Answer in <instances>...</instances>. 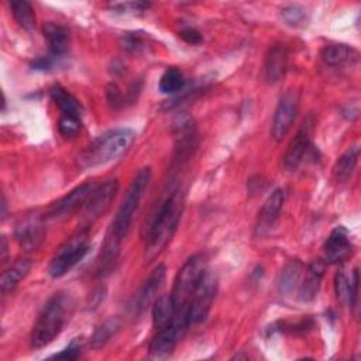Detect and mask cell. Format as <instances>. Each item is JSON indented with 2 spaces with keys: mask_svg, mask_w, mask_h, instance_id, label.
I'll use <instances>...</instances> for the list:
<instances>
[{
  "mask_svg": "<svg viewBox=\"0 0 361 361\" xmlns=\"http://www.w3.org/2000/svg\"><path fill=\"white\" fill-rule=\"evenodd\" d=\"M118 190L117 179H109L100 186H94L85 203V214L87 219L94 220L100 217L111 204Z\"/></svg>",
  "mask_w": 361,
  "mask_h": 361,
  "instance_id": "cell-13",
  "label": "cell"
},
{
  "mask_svg": "<svg viewBox=\"0 0 361 361\" xmlns=\"http://www.w3.org/2000/svg\"><path fill=\"white\" fill-rule=\"evenodd\" d=\"M281 16L285 20L286 24L292 27L302 25L303 21L306 20V11L303 7L296 6V4H289L281 8Z\"/></svg>",
  "mask_w": 361,
  "mask_h": 361,
  "instance_id": "cell-32",
  "label": "cell"
},
{
  "mask_svg": "<svg viewBox=\"0 0 361 361\" xmlns=\"http://www.w3.org/2000/svg\"><path fill=\"white\" fill-rule=\"evenodd\" d=\"M94 183L87 182L76 186L72 189L68 195L61 197L59 200L54 202L49 209L47 210V217L48 219H63L72 213H75L78 209L85 206L89 195L94 189Z\"/></svg>",
  "mask_w": 361,
  "mask_h": 361,
  "instance_id": "cell-10",
  "label": "cell"
},
{
  "mask_svg": "<svg viewBox=\"0 0 361 361\" xmlns=\"http://www.w3.org/2000/svg\"><path fill=\"white\" fill-rule=\"evenodd\" d=\"M151 7V3L147 1H127V3H114L110 8L116 13H142Z\"/></svg>",
  "mask_w": 361,
  "mask_h": 361,
  "instance_id": "cell-33",
  "label": "cell"
},
{
  "mask_svg": "<svg viewBox=\"0 0 361 361\" xmlns=\"http://www.w3.org/2000/svg\"><path fill=\"white\" fill-rule=\"evenodd\" d=\"M59 58L52 56L51 54L44 55V56H38L31 62V68L35 71H49L52 69L56 63H58Z\"/></svg>",
  "mask_w": 361,
  "mask_h": 361,
  "instance_id": "cell-35",
  "label": "cell"
},
{
  "mask_svg": "<svg viewBox=\"0 0 361 361\" xmlns=\"http://www.w3.org/2000/svg\"><path fill=\"white\" fill-rule=\"evenodd\" d=\"M175 135V159L178 162L188 161L196 148V128L189 116H180L173 121Z\"/></svg>",
  "mask_w": 361,
  "mask_h": 361,
  "instance_id": "cell-11",
  "label": "cell"
},
{
  "mask_svg": "<svg viewBox=\"0 0 361 361\" xmlns=\"http://www.w3.org/2000/svg\"><path fill=\"white\" fill-rule=\"evenodd\" d=\"M303 265L299 259L288 261L279 272L278 276V292L283 296H289L293 293L296 286L299 285Z\"/></svg>",
  "mask_w": 361,
  "mask_h": 361,
  "instance_id": "cell-24",
  "label": "cell"
},
{
  "mask_svg": "<svg viewBox=\"0 0 361 361\" xmlns=\"http://www.w3.org/2000/svg\"><path fill=\"white\" fill-rule=\"evenodd\" d=\"M179 37H180L185 42H188V44H190V45H199V44H202V41H203L202 34H200L196 28H192V27H188V28L180 30V31H179Z\"/></svg>",
  "mask_w": 361,
  "mask_h": 361,
  "instance_id": "cell-36",
  "label": "cell"
},
{
  "mask_svg": "<svg viewBox=\"0 0 361 361\" xmlns=\"http://www.w3.org/2000/svg\"><path fill=\"white\" fill-rule=\"evenodd\" d=\"M316 154V148L312 144L310 134L307 128H300L296 135L289 142L285 154H283V165L289 171L298 169L305 161L313 158Z\"/></svg>",
  "mask_w": 361,
  "mask_h": 361,
  "instance_id": "cell-12",
  "label": "cell"
},
{
  "mask_svg": "<svg viewBox=\"0 0 361 361\" xmlns=\"http://www.w3.org/2000/svg\"><path fill=\"white\" fill-rule=\"evenodd\" d=\"M31 269V261L27 258L17 259L10 268H7L0 278V290L3 295L13 292L17 285L28 275Z\"/></svg>",
  "mask_w": 361,
  "mask_h": 361,
  "instance_id": "cell-23",
  "label": "cell"
},
{
  "mask_svg": "<svg viewBox=\"0 0 361 361\" xmlns=\"http://www.w3.org/2000/svg\"><path fill=\"white\" fill-rule=\"evenodd\" d=\"M89 248V231L80 230L76 235L71 237L63 245L59 247L48 267V274L52 278L63 276L85 258Z\"/></svg>",
  "mask_w": 361,
  "mask_h": 361,
  "instance_id": "cell-6",
  "label": "cell"
},
{
  "mask_svg": "<svg viewBox=\"0 0 361 361\" xmlns=\"http://www.w3.org/2000/svg\"><path fill=\"white\" fill-rule=\"evenodd\" d=\"M334 289L336 296L343 305H350L354 307L355 313L358 314V298H360V276L358 269L354 268L350 275L344 269H340L336 274L334 279Z\"/></svg>",
  "mask_w": 361,
  "mask_h": 361,
  "instance_id": "cell-16",
  "label": "cell"
},
{
  "mask_svg": "<svg viewBox=\"0 0 361 361\" xmlns=\"http://www.w3.org/2000/svg\"><path fill=\"white\" fill-rule=\"evenodd\" d=\"M217 276L212 271L206 269L189 302L188 322L190 326L202 323L207 317L217 293Z\"/></svg>",
  "mask_w": 361,
  "mask_h": 361,
  "instance_id": "cell-7",
  "label": "cell"
},
{
  "mask_svg": "<svg viewBox=\"0 0 361 361\" xmlns=\"http://www.w3.org/2000/svg\"><path fill=\"white\" fill-rule=\"evenodd\" d=\"M135 140V133L131 128L121 127L109 130L96 137L78 155V164L83 169L106 165L123 154H126Z\"/></svg>",
  "mask_w": 361,
  "mask_h": 361,
  "instance_id": "cell-2",
  "label": "cell"
},
{
  "mask_svg": "<svg viewBox=\"0 0 361 361\" xmlns=\"http://www.w3.org/2000/svg\"><path fill=\"white\" fill-rule=\"evenodd\" d=\"M185 85L183 73L176 68H168L159 79V90L165 94H176L183 90Z\"/></svg>",
  "mask_w": 361,
  "mask_h": 361,
  "instance_id": "cell-29",
  "label": "cell"
},
{
  "mask_svg": "<svg viewBox=\"0 0 361 361\" xmlns=\"http://www.w3.org/2000/svg\"><path fill=\"white\" fill-rule=\"evenodd\" d=\"M320 56L326 65L341 66L344 63H355L358 61V51L345 44H330L320 51Z\"/></svg>",
  "mask_w": 361,
  "mask_h": 361,
  "instance_id": "cell-22",
  "label": "cell"
},
{
  "mask_svg": "<svg viewBox=\"0 0 361 361\" xmlns=\"http://www.w3.org/2000/svg\"><path fill=\"white\" fill-rule=\"evenodd\" d=\"M16 238L25 251H34L45 238V227L39 219L28 217L17 224Z\"/></svg>",
  "mask_w": 361,
  "mask_h": 361,
  "instance_id": "cell-19",
  "label": "cell"
},
{
  "mask_svg": "<svg viewBox=\"0 0 361 361\" xmlns=\"http://www.w3.org/2000/svg\"><path fill=\"white\" fill-rule=\"evenodd\" d=\"M285 203V190L275 189L264 202L261 210L258 212V221H257V233L265 234L268 233L276 223L279 213Z\"/></svg>",
  "mask_w": 361,
  "mask_h": 361,
  "instance_id": "cell-17",
  "label": "cell"
},
{
  "mask_svg": "<svg viewBox=\"0 0 361 361\" xmlns=\"http://www.w3.org/2000/svg\"><path fill=\"white\" fill-rule=\"evenodd\" d=\"M142 44V39L138 34L135 32H127L124 37H123V47L128 51H135L141 47Z\"/></svg>",
  "mask_w": 361,
  "mask_h": 361,
  "instance_id": "cell-37",
  "label": "cell"
},
{
  "mask_svg": "<svg viewBox=\"0 0 361 361\" xmlns=\"http://www.w3.org/2000/svg\"><path fill=\"white\" fill-rule=\"evenodd\" d=\"M299 113V99L293 92L285 93L275 109V114L271 126V137L275 141H282L289 133Z\"/></svg>",
  "mask_w": 361,
  "mask_h": 361,
  "instance_id": "cell-8",
  "label": "cell"
},
{
  "mask_svg": "<svg viewBox=\"0 0 361 361\" xmlns=\"http://www.w3.org/2000/svg\"><path fill=\"white\" fill-rule=\"evenodd\" d=\"M353 244L348 235L347 228L343 226H337L331 230L330 235L327 237L323 251H324V262L329 264H338L351 254Z\"/></svg>",
  "mask_w": 361,
  "mask_h": 361,
  "instance_id": "cell-15",
  "label": "cell"
},
{
  "mask_svg": "<svg viewBox=\"0 0 361 361\" xmlns=\"http://www.w3.org/2000/svg\"><path fill=\"white\" fill-rule=\"evenodd\" d=\"M120 327V320L117 317H110L107 320H104L100 326L96 327L93 336H92V345L99 348L102 345H104L118 330Z\"/></svg>",
  "mask_w": 361,
  "mask_h": 361,
  "instance_id": "cell-30",
  "label": "cell"
},
{
  "mask_svg": "<svg viewBox=\"0 0 361 361\" xmlns=\"http://www.w3.org/2000/svg\"><path fill=\"white\" fill-rule=\"evenodd\" d=\"M182 210L183 193L180 189H172L148 223L145 235V258L148 261L158 257L171 243L182 217Z\"/></svg>",
  "mask_w": 361,
  "mask_h": 361,
  "instance_id": "cell-1",
  "label": "cell"
},
{
  "mask_svg": "<svg viewBox=\"0 0 361 361\" xmlns=\"http://www.w3.org/2000/svg\"><path fill=\"white\" fill-rule=\"evenodd\" d=\"M80 341L79 340H72L62 351H59L58 354H54L51 358L54 360H68V361H72V360H76L79 355H80Z\"/></svg>",
  "mask_w": 361,
  "mask_h": 361,
  "instance_id": "cell-34",
  "label": "cell"
},
{
  "mask_svg": "<svg viewBox=\"0 0 361 361\" xmlns=\"http://www.w3.org/2000/svg\"><path fill=\"white\" fill-rule=\"evenodd\" d=\"M151 176H152L151 168H142L137 172V175L134 176L126 193V197L123 199L114 219L111 220L110 228L104 238L106 243L121 247L123 240L128 234V230H130L133 217L135 214V210L140 204V200L151 182Z\"/></svg>",
  "mask_w": 361,
  "mask_h": 361,
  "instance_id": "cell-5",
  "label": "cell"
},
{
  "mask_svg": "<svg viewBox=\"0 0 361 361\" xmlns=\"http://www.w3.org/2000/svg\"><path fill=\"white\" fill-rule=\"evenodd\" d=\"M173 320H175V316H173L171 298L169 296L157 298V300L152 303V322H154L155 330L165 327Z\"/></svg>",
  "mask_w": 361,
  "mask_h": 361,
  "instance_id": "cell-28",
  "label": "cell"
},
{
  "mask_svg": "<svg viewBox=\"0 0 361 361\" xmlns=\"http://www.w3.org/2000/svg\"><path fill=\"white\" fill-rule=\"evenodd\" d=\"M326 262L324 259H313L305 272L302 282H299V299L302 302H312L316 299L323 276H324Z\"/></svg>",
  "mask_w": 361,
  "mask_h": 361,
  "instance_id": "cell-20",
  "label": "cell"
},
{
  "mask_svg": "<svg viewBox=\"0 0 361 361\" xmlns=\"http://www.w3.org/2000/svg\"><path fill=\"white\" fill-rule=\"evenodd\" d=\"M82 126L80 116H59L58 120V130L62 137L71 138L75 137Z\"/></svg>",
  "mask_w": 361,
  "mask_h": 361,
  "instance_id": "cell-31",
  "label": "cell"
},
{
  "mask_svg": "<svg viewBox=\"0 0 361 361\" xmlns=\"http://www.w3.org/2000/svg\"><path fill=\"white\" fill-rule=\"evenodd\" d=\"M207 269V264L203 255L196 254L186 259L175 276L173 288L169 295L171 303L173 307L175 322L183 327H189L188 322V307L190 298L195 292L196 285Z\"/></svg>",
  "mask_w": 361,
  "mask_h": 361,
  "instance_id": "cell-4",
  "label": "cell"
},
{
  "mask_svg": "<svg viewBox=\"0 0 361 361\" xmlns=\"http://www.w3.org/2000/svg\"><path fill=\"white\" fill-rule=\"evenodd\" d=\"M8 6L16 23L23 30L30 31L35 27V13L31 3L25 0H13L8 3Z\"/></svg>",
  "mask_w": 361,
  "mask_h": 361,
  "instance_id": "cell-27",
  "label": "cell"
},
{
  "mask_svg": "<svg viewBox=\"0 0 361 361\" xmlns=\"http://www.w3.org/2000/svg\"><path fill=\"white\" fill-rule=\"evenodd\" d=\"M165 265L159 264L154 268L145 282L141 285L138 292L134 295V299L130 305L133 314H141L147 307H149L158 298L159 290L165 282Z\"/></svg>",
  "mask_w": 361,
  "mask_h": 361,
  "instance_id": "cell-9",
  "label": "cell"
},
{
  "mask_svg": "<svg viewBox=\"0 0 361 361\" xmlns=\"http://www.w3.org/2000/svg\"><path fill=\"white\" fill-rule=\"evenodd\" d=\"M188 329L176 324V323H169L165 327H161L155 330V336L152 337L149 343V354L157 358H164L172 354L183 334L186 333Z\"/></svg>",
  "mask_w": 361,
  "mask_h": 361,
  "instance_id": "cell-14",
  "label": "cell"
},
{
  "mask_svg": "<svg viewBox=\"0 0 361 361\" xmlns=\"http://www.w3.org/2000/svg\"><path fill=\"white\" fill-rule=\"evenodd\" d=\"M357 161H358V147L351 145L340 155V158L334 164L333 172H334L336 179L338 182L348 180L351 178V175L354 173Z\"/></svg>",
  "mask_w": 361,
  "mask_h": 361,
  "instance_id": "cell-26",
  "label": "cell"
},
{
  "mask_svg": "<svg viewBox=\"0 0 361 361\" xmlns=\"http://www.w3.org/2000/svg\"><path fill=\"white\" fill-rule=\"evenodd\" d=\"M42 34L48 42L49 54L56 58H63L69 51L71 34L69 30L61 24L48 21L42 27Z\"/></svg>",
  "mask_w": 361,
  "mask_h": 361,
  "instance_id": "cell-21",
  "label": "cell"
},
{
  "mask_svg": "<svg viewBox=\"0 0 361 361\" xmlns=\"http://www.w3.org/2000/svg\"><path fill=\"white\" fill-rule=\"evenodd\" d=\"M72 309L71 296L65 292L54 293L44 305L39 312L32 331H31V345L34 348H41L48 345L59 333L62 331L65 323L69 319Z\"/></svg>",
  "mask_w": 361,
  "mask_h": 361,
  "instance_id": "cell-3",
  "label": "cell"
},
{
  "mask_svg": "<svg viewBox=\"0 0 361 361\" xmlns=\"http://www.w3.org/2000/svg\"><path fill=\"white\" fill-rule=\"evenodd\" d=\"M51 99L59 107L61 116H82V109L78 99L61 85H54L49 89Z\"/></svg>",
  "mask_w": 361,
  "mask_h": 361,
  "instance_id": "cell-25",
  "label": "cell"
},
{
  "mask_svg": "<svg viewBox=\"0 0 361 361\" xmlns=\"http://www.w3.org/2000/svg\"><path fill=\"white\" fill-rule=\"evenodd\" d=\"M289 52L283 44L272 45L264 59V76L268 83L279 82L288 71Z\"/></svg>",
  "mask_w": 361,
  "mask_h": 361,
  "instance_id": "cell-18",
  "label": "cell"
},
{
  "mask_svg": "<svg viewBox=\"0 0 361 361\" xmlns=\"http://www.w3.org/2000/svg\"><path fill=\"white\" fill-rule=\"evenodd\" d=\"M6 255H7V241H6V237L3 235L1 237V259L3 261L6 259Z\"/></svg>",
  "mask_w": 361,
  "mask_h": 361,
  "instance_id": "cell-38",
  "label": "cell"
}]
</instances>
